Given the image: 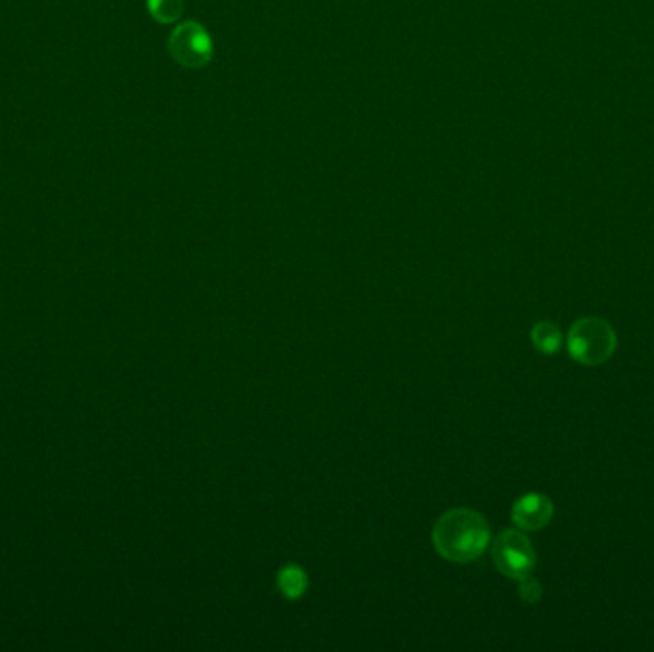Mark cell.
Here are the masks:
<instances>
[{"label":"cell","instance_id":"6da1fadb","mask_svg":"<svg viewBox=\"0 0 654 652\" xmlns=\"http://www.w3.org/2000/svg\"><path fill=\"white\" fill-rule=\"evenodd\" d=\"M433 544L446 561L471 563L479 559L490 544V526L477 511L458 507L436 521Z\"/></svg>","mask_w":654,"mask_h":652},{"label":"cell","instance_id":"7a4b0ae2","mask_svg":"<svg viewBox=\"0 0 654 652\" xmlns=\"http://www.w3.org/2000/svg\"><path fill=\"white\" fill-rule=\"evenodd\" d=\"M616 333L603 318L588 316L574 322L568 331V354L582 366H601L616 350Z\"/></svg>","mask_w":654,"mask_h":652},{"label":"cell","instance_id":"3957f363","mask_svg":"<svg viewBox=\"0 0 654 652\" xmlns=\"http://www.w3.org/2000/svg\"><path fill=\"white\" fill-rule=\"evenodd\" d=\"M169 52L178 66L199 69L211 62L215 44L205 25L182 22L169 37Z\"/></svg>","mask_w":654,"mask_h":652},{"label":"cell","instance_id":"277c9868","mask_svg":"<svg viewBox=\"0 0 654 652\" xmlns=\"http://www.w3.org/2000/svg\"><path fill=\"white\" fill-rule=\"evenodd\" d=\"M492 559L503 576L521 580L532 574L536 566V551L523 532L503 530L492 547Z\"/></svg>","mask_w":654,"mask_h":652},{"label":"cell","instance_id":"5b68a950","mask_svg":"<svg viewBox=\"0 0 654 652\" xmlns=\"http://www.w3.org/2000/svg\"><path fill=\"white\" fill-rule=\"evenodd\" d=\"M511 519L521 530H542L553 519V503L544 494H526L515 501Z\"/></svg>","mask_w":654,"mask_h":652},{"label":"cell","instance_id":"8992f818","mask_svg":"<svg viewBox=\"0 0 654 652\" xmlns=\"http://www.w3.org/2000/svg\"><path fill=\"white\" fill-rule=\"evenodd\" d=\"M278 589L287 599H301L308 589V576L301 566L287 565L278 572Z\"/></svg>","mask_w":654,"mask_h":652},{"label":"cell","instance_id":"52a82bcc","mask_svg":"<svg viewBox=\"0 0 654 652\" xmlns=\"http://www.w3.org/2000/svg\"><path fill=\"white\" fill-rule=\"evenodd\" d=\"M532 343L544 354H555L563 345L561 329L551 322H540L532 327Z\"/></svg>","mask_w":654,"mask_h":652},{"label":"cell","instance_id":"ba28073f","mask_svg":"<svg viewBox=\"0 0 654 652\" xmlns=\"http://www.w3.org/2000/svg\"><path fill=\"white\" fill-rule=\"evenodd\" d=\"M148 12L155 22L175 23L184 14V0H146Z\"/></svg>","mask_w":654,"mask_h":652},{"label":"cell","instance_id":"9c48e42d","mask_svg":"<svg viewBox=\"0 0 654 652\" xmlns=\"http://www.w3.org/2000/svg\"><path fill=\"white\" fill-rule=\"evenodd\" d=\"M519 582H521V586H519L521 597H523L526 603L536 605V603L542 599V595H544V587H542V584H540L534 576H530V574L521 578Z\"/></svg>","mask_w":654,"mask_h":652}]
</instances>
